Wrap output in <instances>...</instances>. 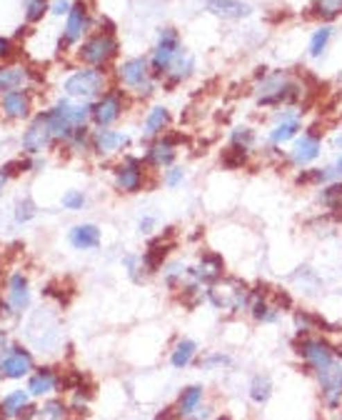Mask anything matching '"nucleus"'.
<instances>
[{
    "mask_svg": "<svg viewBox=\"0 0 342 420\" xmlns=\"http://www.w3.org/2000/svg\"><path fill=\"white\" fill-rule=\"evenodd\" d=\"M318 203L325 208L327 215L342 213V180H332L323 188H318Z\"/></svg>",
    "mask_w": 342,
    "mask_h": 420,
    "instance_id": "24",
    "label": "nucleus"
},
{
    "mask_svg": "<svg viewBox=\"0 0 342 420\" xmlns=\"http://www.w3.org/2000/svg\"><path fill=\"white\" fill-rule=\"evenodd\" d=\"M305 95V85L293 78L287 70H277V73H265L255 88V101L262 108H280V106H293Z\"/></svg>",
    "mask_w": 342,
    "mask_h": 420,
    "instance_id": "1",
    "label": "nucleus"
},
{
    "mask_svg": "<svg viewBox=\"0 0 342 420\" xmlns=\"http://www.w3.org/2000/svg\"><path fill=\"white\" fill-rule=\"evenodd\" d=\"M6 183H8V173L6 170H0V193H3V188H6Z\"/></svg>",
    "mask_w": 342,
    "mask_h": 420,
    "instance_id": "52",
    "label": "nucleus"
},
{
    "mask_svg": "<svg viewBox=\"0 0 342 420\" xmlns=\"http://www.w3.org/2000/svg\"><path fill=\"white\" fill-rule=\"evenodd\" d=\"M35 215V205H33L31 198H25V201L18 203V208H15V220L18 223H28V220Z\"/></svg>",
    "mask_w": 342,
    "mask_h": 420,
    "instance_id": "43",
    "label": "nucleus"
},
{
    "mask_svg": "<svg viewBox=\"0 0 342 420\" xmlns=\"http://www.w3.org/2000/svg\"><path fill=\"white\" fill-rule=\"evenodd\" d=\"M31 368H33L31 353L20 351V348H12L10 355L0 360V373L6 378H23L31 373Z\"/></svg>",
    "mask_w": 342,
    "mask_h": 420,
    "instance_id": "20",
    "label": "nucleus"
},
{
    "mask_svg": "<svg viewBox=\"0 0 342 420\" xmlns=\"http://www.w3.org/2000/svg\"><path fill=\"white\" fill-rule=\"evenodd\" d=\"M118 51H120V45L118 40H115V35H112L110 31H103L90 35V38L80 45L78 58H80L87 68H103V65H108L112 58L118 56Z\"/></svg>",
    "mask_w": 342,
    "mask_h": 420,
    "instance_id": "6",
    "label": "nucleus"
},
{
    "mask_svg": "<svg viewBox=\"0 0 342 420\" xmlns=\"http://www.w3.org/2000/svg\"><path fill=\"white\" fill-rule=\"evenodd\" d=\"M65 93L73 98V101L90 103L98 101L108 93V78L100 68H85L78 70L75 76H70L65 81Z\"/></svg>",
    "mask_w": 342,
    "mask_h": 420,
    "instance_id": "4",
    "label": "nucleus"
},
{
    "mask_svg": "<svg viewBox=\"0 0 342 420\" xmlns=\"http://www.w3.org/2000/svg\"><path fill=\"white\" fill-rule=\"evenodd\" d=\"M170 126V113L168 108L162 106H155L150 108L148 118H145V135H150V138H155V135H160L165 128Z\"/></svg>",
    "mask_w": 342,
    "mask_h": 420,
    "instance_id": "27",
    "label": "nucleus"
},
{
    "mask_svg": "<svg viewBox=\"0 0 342 420\" xmlns=\"http://www.w3.org/2000/svg\"><path fill=\"white\" fill-rule=\"evenodd\" d=\"M207 301L212 303L220 310H230V313H240V310H248L250 298H253V290L240 280H218L207 285L205 290Z\"/></svg>",
    "mask_w": 342,
    "mask_h": 420,
    "instance_id": "3",
    "label": "nucleus"
},
{
    "mask_svg": "<svg viewBox=\"0 0 342 420\" xmlns=\"http://www.w3.org/2000/svg\"><path fill=\"white\" fill-rule=\"evenodd\" d=\"M53 138V128H50V115L48 113H40L35 120L31 123V128L25 131L23 135V148L28 153H40L45 145L50 143Z\"/></svg>",
    "mask_w": 342,
    "mask_h": 420,
    "instance_id": "15",
    "label": "nucleus"
},
{
    "mask_svg": "<svg viewBox=\"0 0 342 420\" xmlns=\"http://www.w3.org/2000/svg\"><path fill=\"white\" fill-rule=\"evenodd\" d=\"M318 383H320V398H323L325 408L337 410L342 403V360L340 358H337L332 365H327L325 370H320Z\"/></svg>",
    "mask_w": 342,
    "mask_h": 420,
    "instance_id": "10",
    "label": "nucleus"
},
{
    "mask_svg": "<svg viewBox=\"0 0 342 420\" xmlns=\"http://www.w3.org/2000/svg\"><path fill=\"white\" fill-rule=\"evenodd\" d=\"M310 10L323 23H332L342 15V0H312Z\"/></svg>",
    "mask_w": 342,
    "mask_h": 420,
    "instance_id": "29",
    "label": "nucleus"
},
{
    "mask_svg": "<svg viewBox=\"0 0 342 420\" xmlns=\"http://www.w3.org/2000/svg\"><path fill=\"white\" fill-rule=\"evenodd\" d=\"M250 156H253V153L245 151V148L230 145V148H228V151L223 153V165H225L228 170H240V168H245V165L250 163Z\"/></svg>",
    "mask_w": 342,
    "mask_h": 420,
    "instance_id": "38",
    "label": "nucleus"
},
{
    "mask_svg": "<svg viewBox=\"0 0 342 420\" xmlns=\"http://www.w3.org/2000/svg\"><path fill=\"white\" fill-rule=\"evenodd\" d=\"M300 131H302V120H300V115L295 113V110H287V113H282L280 118L275 120V126L270 128L268 143L273 145V148L290 145L300 135Z\"/></svg>",
    "mask_w": 342,
    "mask_h": 420,
    "instance_id": "13",
    "label": "nucleus"
},
{
    "mask_svg": "<svg viewBox=\"0 0 342 420\" xmlns=\"http://www.w3.org/2000/svg\"><path fill=\"white\" fill-rule=\"evenodd\" d=\"M332 168H335L337 178H340V180H342V153H340V158H337L335 163H332Z\"/></svg>",
    "mask_w": 342,
    "mask_h": 420,
    "instance_id": "50",
    "label": "nucleus"
},
{
    "mask_svg": "<svg viewBox=\"0 0 342 420\" xmlns=\"http://www.w3.org/2000/svg\"><path fill=\"white\" fill-rule=\"evenodd\" d=\"M335 145H337V151H340V153H342V133H340V135H337Z\"/></svg>",
    "mask_w": 342,
    "mask_h": 420,
    "instance_id": "54",
    "label": "nucleus"
},
{
    "mask_svg": "<svg viewBox=\"0 0 342 420\" xmlns=\"http://www.w3.org/2000/svg\"><path fill=\"white\" fill-rule=\"evenodd\" d=\"M10 303L15 310H23L31 303V293H28V280L23 276L10 278Z\"/></svg>",
    "mask_w": 342,
    "mask_h": 420,
    "instance_id": "35",
    "label": "nucleus"
},
{
    "mask_svg": "<svg viewBox=\"0 0 342 420\" xmlns=\"http://www.w3.org/2000/svg\"><path fill=\"white\" fill-rule=\"evenodd\" d=\"M270 395H273V380H270V376L253 378V383H250V398H253V403L265 405L270 401Z\"/></svg>",
    "mask_w": 342,
    "mask_h": 420,
    "instance_id": "36",
    "label": "nucleus"
},
{
    "mask_svg": "<svg viewBox=\"0 0 342 420\" xmlns=\"http://www.w3.org/2000/svg\"><path fill=\"white\" fill-rule=\"evenodd\" d=\"M295 353H298L300 360L305 363V368L310 370V373H315V376L337 360L335 348L325 338H320V335H302V338L295 343Z\"/></svg>",
    "mask_w": 342,
    "mask_h": 420,
    "instance_id": "5",
    "label": "nucleus"
},
{
    "mask_svg": "<svg viewBox=\"0 0 342 420\" xmlns=\"http://www.w3.org/2000/svg\"><path fill=\"white\" fill-rule=\"evenodd\" d=\"M90 28V15H87V6L83 0H78L68 13V23H65V45H73L83 38Z\"/></svg>",
    "mask_w": 342,
    "mask_h": 420,
    "instance_id": "17",
    "label": "nucleus"
},
{
    "mask_svg": "<svg viewBox=\"0 0 342 420\" xmlns=\"http://www.w3.org/2000/svg\"><path fill=\"white\" fill-rule=\"evenodd\" d=\"M130 138L125 135V133H118V131H98L93 135V151L100 153V156H112V153H120L123 148H128Z\"/></svg>",
    "mask_w": 342,
    "mask_h": 420,
    "instance_id": "18",
    "label": "nucleus"
},
{
    "mask_svg": "<svg viewBox=\"0 0 342 420\" xmlns=\"http://www.w3.org/2000/svg\"><path fill=\"white\" fill-rule=\"evenodd\" d=\"M182 180H185V170H182V168L173 165V168L165 170V185H168V188H178Z\"/></svg>",
    "mask_w": 342,
    "mask_h": 420,
    "instance_id": "45",
    "label": "nucleus"
},
{
    "mask_svg": "<svg viewBox=\"0 0 342 420\" xmlns=\"http://www.w3.org/2000/svg\"><path fill=\"white\" fill-rule=\"evenodd\" d=\"M203 395H205V388H203V385H190V388H185L180 393V401H178V405L173 408L175 415L187 418V415L193 413L195 408L203 403Z\"/></svg>",
    "mask_w": 342,
    "mask_h": 420,
    "instance_id": "25",
    "label": "nucleus"
},
{
    "mask_svg": "<svg viewBox=\"0 0 342 420\" xmlns=\"http://www.w3.org/2000/svg\"><path fill=\"white\" fill-rule=\"evenodd\" d=\"M320 156H323V133L318 128H307V131H302V135H298L290 143L287 163L293 165V168L302 170L310 168Z\"/></svg>",
    "mask_w": 342,
    "mask_h": 420,
    "instance_id": "7",
    "label": "nucleus"
},
{
    "mask_svg": "<svg viewBox=\"0 0 342 420\" xmlns=\"http://www.w3.org/2000/svg\"><path fill=\"white\" fill-rule=\"evenodd\" d=\"M6 343H8V340H6V333L0 330V353L6 351Z\"/></svg>",
    "mask_w": 342,
    "mask_h": 420,
    "instance_id": "53",
    "label": "nucleus"
},
{
    "mask_svg": "<svg viewBox=\"0 0 342 420\" xmlns=\"http://www.w3.org/2000/svg\"><path fill=\"white\" fill-rule=\"evenodd\" d=\"M153 228H155V218H153V215H145V218L140 220V233H150Z\"/></svg>",
    "mask_w": 342,
    "mask_h": 420,
    "instance_id": "49",
    "label": "nucleus"
},
{
    "mask_svg": "<svg viewBox=\"0 0 342 420\" xmlns=\"http://www.w3.org/2000/svg\"><path fill=\"white\" fill-rule=\"evenodd\" d=\"M203 365H205V368H212V365H230V358L223 355V353H215V355L205 358V360H203Z\"/></svg>",
    "mask_w": 342,
    "mask_h": 420,
    "instance_id": "46",
    "label": "nucleus"
},
{
    "mask_svg": "<svg viewBox=\"0 0 342 420\" xmlns=\"http://www.w3.org/2000/svg\"><path fill=\"white\" fill-rule=\"evenodd\" d=\"M55 385H58L55 373L50 368H43L40 373H35V376L31 378L28 390H31V395H45V393H50V390H55Z\"/></svg>",
    "mask_w": 342,
    "mask_h": 420,
    "instance_id": "33",
    "label": "nucleus"
},
{
    "mask_svg": "<svg viewBox=\"0 0 342 420\" xmlns=\"http://www.w3.org/2000/svg\"><path fill=\"white\" fill-rule=\"evenodd\" d=\"M255 140H257V135L250 126H237V128H232V133H230V145L245 148V151H250V153L255 148Z\"/></svg>",
    "mask_w": 342,
    "mask_h": 420,
    "instance_id": "39",
    "label": "nucleus"
},
{
    "mask_svg": "<svg viewBox=\"0 0 342 420\" xmlns=\"http://www.w3.org/2000/svg\"><path fill=\"white\" fill-rule=\"evenodd\" d=\"M210 415H212V408H207V405H198L193 410V413L187 415V420H210Z\"/></svg>",
    "mask_w": 342,
    "mask_h": 420,
    "instance_id": "47",
    "label": "nucleus"
},
{
    "mask_svg": "<svg viewBox=\"0 0 342 420\" xmlns=\"http://www.w3.org/2000/svg\"><path fill=\"white\" fill-rule=\"evenodd\" d=\"M23 408H28V393H23V390H15V393L6 395L3 398V405H0V410L6 415H20L23 413Z\"/></svg>",
    "mask_w": 342,
    "mask_h": 420,
    "instance_id": "40",
    "label": "nucleus"
},
{
    "mask_svg": "<svg viewBox=\"0 0 342 420\" xmlns=\"http://www.w3.org/2000/svg\"><path fill=\"white\" fill-rule=\"evenodd\" d=\"M65 415V405L60 401H50L40 410H35V420H62Z\"/></svg>",
    "mask_w": 342,
    "mask_h": 420,
    "instance_id": "41",
    "label": "nucleus"
},
{
    "mask_svg": "<svg viewBox=\"0 0 342 420\" xmlns=\"http://www.w3.org/2000/svg\"><path fill=\"white\" fill-rule=\"evenodd\" d=\"M332 180H340L332 165H325V168H302L295 176V185L298 188H323V185H327Z\"/></svg>",
    "mask_w": 342,
    "mask_h": 420,
    "instance_id": "19",
    "label": "nucleus"
},
{
    "mask_svg": "<svg viewBox=\"0 0 342 420\" xmlns=\"http://www.w3.org/2000/svg\"><path fill=\"white\" fill-rule=\"evenodd\" d=\"M123 95L120 90H108L103 98H98V103L93 106V113H90V120L103 131V128H110L115 120H120L123 115Z\"/></svg>",
    "mask_w": 342,
    "mask_h": 420,
    "instance_id": "12",
    "label": "nucleus"
},
{
    "mask_svg": "<svg viewBox=\"0 0 342 420\" xmlns=\"http://www.w3.org/2000/svg\"><path fill=\"white\" fill-rule=\"evenodd\" d=\"M175 143H178V138H157L145 153V163L150 168H173L175 158H178Z\"/></svg>",
    "mask_w": 342,
    "mask_h": 420,
    "instance_id": "16",
    "label": "nucleus"
},
{
    "mask_svg": "<svg viewBox=\"0 0 342 420\" xmlns=\"http://www.w3.org/2000/svg\"><path fill=\"white\" fill-rule=\"evenodd\" d=\"M207 10L225 20H240L250 15V6L240 0H207Z\"/></svg>",
    "mask_w": 342,
    "mask_h": 420,
    "instance_id": "22",
    "label": "nucleus"
},
{
    "mask_svg": "<svg viewBox=\"0 0 342 420\" xmlns=\"http://www.w3.org/2000/svg\"><path fill=\"white\" fill-rule=\"evenodd\" d=\"M250 315H253V320L255 323H275V320L280 318V308L275 305L273 301H270L265 293H253V298H250Z\"/></svg>",
    "mask_w": 342,
    "mask_h": 420,
    "instance_id": "21",
    "label": "nucleus"
},
{
    "mask_svg": "<svg viewBox=\"0 0 342 420\" xmlns=\"http://www.w3.org/2000/svg\"><path fill=\"white\" fill-rule=\"evenodd\" d=\"M118 81L137 95H150L155 90V76L148 58H130L118 68Z\"/></svg>",
    "mask_w": 342,
    "mask_h": 420,
    "instance_id": "8",
    "label": "nucleus"
},
{
    "mask_svg": "<svg viewBox=\"0 0 342 420\" xmlns=\"http://www.w3.org/2000/svg\"><path fill=\"white\" fill-rule=\"evenodd\" d=\"M3 110H6L8 118H25L28 115V110H31V103H28V98H25L23 93H6V98H3Z\"/></svg>",
    "mask_w": 342,
    "mask_h": 420,
    "instance_id": "31",
    "label": "nucleus"
},
{
    "mask_svg": "<svg viewBox=\"0 0 342 420\" xmlns=\"http://www.w3.org/2000/svg\"><path fill=\"white\" fill-rule=\"evenodd\" d=\"M28 78L23 68H15V65H8V68H0V93H12L15 88H20Z\"/></svg>",
    "mask_w": 342,
    "mask_h": 420,
    "instance_id": "32",
    "label": "nucleus"
},
{
    "mask_svg": "<svg viewBox=\"0 0 342 420\" xmlns=\"http://www.w3.org/2000/svg\"><path fill=\"white\" fill-rule=\"evenodd\" d=\"M90 113H93V108L87 106V103H80V106H75V103H68V101L58 103L53 110H48L53 138L68 143L75 133L80 131V128H85V123L90 120Z\"/></svg>",
    "mask_w": 342,
    "mask_h": 420,
    "instance_id": "2",
    "label": "nucleus"
},
{
    "mask_svg": "<svg viewBox=\"0 0 342 420\" xmlns=\"http://www.w3.org/2000/svg\"><path fill=\"white\" fill-rule=\"evenodd\" d=\"M70 245L78 248V251H93L100 245V228L95 223H83V226H75L70 230Z\"/></svg>",
    "mask_w": 342,
    "mask_h": 420,
    "instance_id": "23",
    "label": "nucleus"
},
{
    "mask_svg": "<svg viewBox=\"0 0 342 420\" xmlns=\"http://www.w3.org/2000/svg\"><path fill=\"white\" fill-rule=\"evenodd\" d=\"M83 205H85L83 190H68V193L62 195V208H68V210H83Z\"/></svg>",
    "mask_w": 342,
    "mask_h": 420,
    "instance_id": "42",
    "label": "nucleus"
},
{
    "mask_svg": "<svg viewBox=\"0 0 342 420\" xmlns=\"http://www.w3.org/2000/svg\"><path fill=\"white\" fill-rule=\"evenodd\" d=\"M225 276V260L223 255H218V253H203V258H200L198 268H190V278H193L195 283H203V285H212V283L223 280Z\"/></svg>",
    "mask_w": 342,
    "mask_h": 420,
    "instance_id": "14",
    "label": "nucleus"
},
{
    "mask_svg": "<svg viewBox=\"0 0 342 420\" xmlns=\"http://www.w3.org/2000/svg\"><path fill=\"white\" fill-rule=\"evenodd\" d=\"M115 188L118 193L135 195L145 188V163L137 158H125L115 168Z\"/></svg>",
    "mask_w": 342,
    "mask_h": 420,
    "instance_id": "11",
    "label": "nucleus"
},
{
    "mask_svg": "<svg viewBox=\"0 0 342 420\" xmlns=\"http://www.w3.org/2000/svg\"><path fill=\"white\" fill-rule=\"evenodd\" d=\"M25 3H28V20L37 23V20L43 18L45 8H48V0H25Z\"/></svg>",
    "mask_w": 342,
    "mask_h": 420,
    "instance_id": "44",
    "label": "nucleus"
},
{
    "mask_svg": "<svg viewBox=\"0 0 342 420\" xmlns=\"http://www.w3.org/2000/svg\"><path fill=\"white\" fill-rule=\"evenodd\" d=\"M8 48H10V43H8L6 38H0V58L6 56V53H8Z\"/></svg>",
    "mask_w": 342,
    "mask_h": 420,
    "instance_id": "51",
    "label": "nucleus"
},
{
    "mask_svg": "<svg viewBox=\"0 0 342 420\" xmlns=\"http://www.w3.org/2000/svg\"><path fill=\"white\" fill-rule=\"evenodd\" d=\"M190 73H193V58L182 53V56L178 58L173 65H170L168 73H165V85H168V88H173V85H178V83L185 81Z\"/></svg>",
    "mask_w": 342,
    "mask_h": 420,
    "instance_id": "28",
    "label": "nucleus"
},
{
    "mask_svg": "<svg viewBox=\"0 0 342 420\" xmlns=\"http://www.w3.org/2000/svg\"><path fill=\"white\" fill-rule=\"evenodd\" d=\"M168 251H170V243H165V240H155V243H150V248L145 251L143 255V268L148 270V273H155V270H160L162 260L168 258Z\"/></svg>",
    "mask_w": 342,
    "mask_h": 420,
    "instance_id": "26",
    "label": "nucleus"
},
{
    "mask_svg": "<svg viewBox=\"0 0 342 420\" xmlns=\"http://www.w3.org/2000/svg\"><path fill=\"white\" fill-rule=\"evenodd\" d=\"M70 8H73V6H70L68 0H55L50 10H53V15H68V13H70Z\"/></svg>",
    "mask_w": 342,
    "mask_h": 420,
    "instance_id": "48",
    "label": "nucleus"
},
{
    "mask_svg": "<svg viewBox=\"0 0 342 420\" xmlns=\"http://www.w3.org/2000/svg\"><path fill=\"white\" fill-rule=\"evenodd\" d=\"M195 353H198V345H195V340L190 338H182L180 343L173 348V355H170V363L175 365V368H187V365L193 363Z\"/></svg>",
    "mask_w": 342,
    "mask_h": 420,
    "instance_id": "30",
    "label": "nucleus"
},
{
    "mask_svg": "<svg viewBox=\"0 0 342 420\" xmlns=\"http://www.w3.org/2000/svg\"><path fill=\"white\" fill-rule=\"evenodd\" d=\"M323 328H327V323L320 320L318 315L307 313V310H298V313H295V330H298L300 335H312V333L323 330Z\"/></svg>",
    "mask_w": 342,
    "mask_h": 420,
    "instance_id": "34",
    "label": "nucleus"
},
{
    "mask_svg": "<svg viewBox=\"0 0 342 420\" xmlns=\"http://www.w3.org/2000/svg\"><path fill=\"white\" fill-rule=\"evenodd\" d=\"M332 40V28L330 23H323V26L318 28V31L312 33L310 38V56L312 58H320L325 51H327V45H330Z\"/></svg>",
    "mask_w": 342,
    "mask_h": 420,
    "instance_id": "37",
    "label": "nucleus"
},
{
    "mask_svg": "<svg viewBox=\"0 0 342 420\" xmlns=\"http://www.w3.org/2000/svg\"><path fill=\"white\" fill-rule=\"evenodd\" d=\"M180 56H182V43H180L178 31H175V28H162L155 51H153V58H150V68H153L155 81L157 78H165L170 65H173Z\"/></svg>",
    "mask_w": 342,
    "mask_h": 420,
    "instance_id": "9",
    "label": "nucleus"
}]
</instances>
